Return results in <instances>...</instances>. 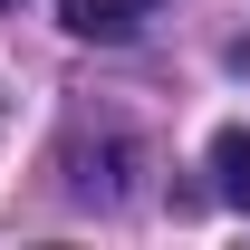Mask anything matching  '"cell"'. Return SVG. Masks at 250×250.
Instances as JSON below:
<instances>
[{
	"instance_id": "cell-1",
	"label": "cell",
	"mask_w": 250,
	"mask_h": 250,
	"mask_svg": "<svg viewBox=\"0 0 250 250\" xmlns=\"http://www.w3.org/2000/svg\"><path fill=\"white\" fill-rule=\"evenodd\" d=\"M58 20L77 39H96V48H116V39H135L145 20H154V0H58Z\"/></svg>"
},
{
	"instance_id": "cell-2",
	"label": "cell",
	"mask_w": 250,
	"mask_h": 250,
	"mask_svg": "<svg viewBox=\"0 0 250 250\" xmlns=\"http://www.w3.org/2000/svg\"><path fill=\"white\" fill-rule=\"evenodd\" d=\"M212 192L231 202V212H250V135H241V125L212 135Z\"/></svg>"
},
{
	"instance_id": "cell-3",
	"label": "cell",
	"mask_w": 250,
	"mask_h": 250,
	"mask_svg": "<svg viewBox=\"0 0 250 250\" xmlns=\"http://www.w3.org/2000/svg\"><path fill=\"white\" fill-rule=\"evenodd\" d=\"M0 10H10V0H0Z\"/></svg>"
}]
</instances>
